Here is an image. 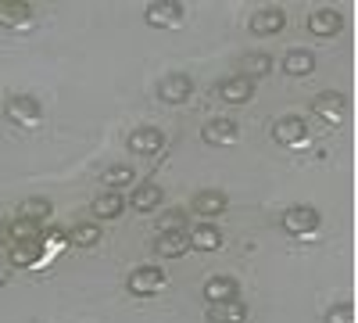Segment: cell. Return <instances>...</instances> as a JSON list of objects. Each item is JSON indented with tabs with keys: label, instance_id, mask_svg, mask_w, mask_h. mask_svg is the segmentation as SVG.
Returning <instances> with one entry per match:
<instances>
[{
	"label": "cell",
	"instance_id": "cell-5",
	"mask_svg": "<svg viewBox=\"0 0 358 323\" xmlns=\"http://www.w3.org/2000/svg\"><path fill=\"white\" fill-rule=\"evenodd\" d=\"M194 94V79L187 72H169L158 79V101L162 104H187Z\"/></svg>",
	"mask_w": 358,
	"mask_h": 323
},
{
	"label": "cell",
	"instance_id": "cell-1",
	"mask_svg": "<svg viewBox=\"0 0 358 323\" xmlns=\"http://www.w3.org/2000/svg\"><path fill=\"white\" fill-rule=\"evenodd\" d=\"M280 226H283V233H290V238H312V233H319V226H322V216H319V209H312V205H290V209L280 216Z\"/></svg>",
	"mask_w": 358,
	"mask_h": 323
},
{
	"label": "cell",
	"instance_id": "cell-22",
	"mask_svg": "<svg viewBox=\"0 0 358 323\" xmlns=\"http://www.w3.org/2000/svg\"><path fill=\"white\" fill-rule=\"evenodd\" d=\"M244 319H248V305L241 298L208 305V323H244Z\"/></svg>",
	"mask_w": 358,
	"mask_h": 323
},
{
	"label": "cell",
	"instance_id": "cell-26",
	"mask_svg": "<svg viewBox=\"0 0 358 323\" xmlns=\"http://www.w3.org/2000/svg\"><path fill=\"white\" fill-rule=\"evenodd\" d=\"M101 241V226L97 223H76L69 230V245L72 248H94Z\"/></svg>",
	"mask_w": 358,
	"mask_h": 323
},
{
	"label": "cell",
	"instance_id": "cell-24",
	"mask_svg": "<svg viewBox=\"0 0 358 323\" xmlns=\"http://www.w3.org/2000/svg\"><path fill=\"white\" fill-rule=\"evenodd\" d=\"M155 252L162 259H179V255H187L190 245H187V230L183 233H155Z\"/></svg>",
	"mask_w": 358,
	"mask_h": 323
},
{
	"label": "cell",
	"instance_id": "cell-6",
	"mask_svg": "<svg viewBox=\"0 0 358 323\" xmlns=\"http://www.w3.org/2000/svg\"><path fill=\"white\" fill-rule=\"evenodd\" d=\"M143 18H147V25H155V29H176L179 22L187 18V8L179 4V0H155V4L143 8Z\"/></svg>",
	"mask_w": 358,
	"mask_h": 323
},
{
	"label": "cell",
	"instance_id": "cell-30",
	"mask_svg": "<svg viewBox=\"0 0 358 323\" xmlns=\"http://www.w3.org/2000/svg\"><path fill=\"white\" fill-rule=\"evenodd\" d=\"M8 241H11V223L0 219V248H8Z\"/></svg>",
	"mask_w": 358,
	"mask_h": 323
},
{
	"label": "cell",
	"instance_id": "cell-19",
	"mask_svg": "<svg viewBox=\"0 0 358 323\" xmlns=\"http://www.w3.org/2000/svg\"><path fill=\"white\" fill-rule=\"evenodd\" d=\"M162 201H165V191L155 180H143L133 191V198H129V205H133L136 212H155V209H162Z\"/></svg>",
	"mask_w": 358,
	"mask_h": 323
},
{
	"label": "cell",
	"instance_id": "cell-2",
	"mask_svg": "<svg viewBox=\"0 0 358 323\" xmlns=\"http://www.w3.org/2000/svg\"><path fill=\"white\" fill-rule=\"evenodd\" d=\"M308 123L301 119V115H280V119L273 123V140L280 144V148H305L308 144Z\"/></svg>",
	"mask_w": 358,
	"mask_h": 323
},
{
	"label": "cell",
	"instance_id": "cell-21",
	"mask_svg": "<svg viewBox=\"0 0 358 323\" xmlns=\"http://www.w3.org/2000/svg\"><path fill=\"white\" fill-rule=\"evenodd\" d=\"M133 180H136V169H133L129 162L108 165V169L101 172V184H104V191H118V194H122V191H126Z\"/></svg>",
	"mask_w": 358,
	"mask_h": 323
},
{
	"label": "cell",
	"instance_id": "cell-7",
	"mask_svg": "<svg viewBox=\"0 0 358 323\" xmlns=\"http://www.w3.org/2000/svg\"><path fill=\"white\" fill-rule=\"evenodd\" d=\"M126 148L136 155V158H151L165 148V133L158 126H136L129 137H126Z\"/></svg>",
	"mask_w": 358,
	"mask_h": 323
},
{
	"label": "cell",
	"instance_id": "cell-27",
	"mask_svg": "<svg viewBox=\"0 0 358 323\" xmlns=\"http://www.w3.org/2000/svg\"><path fill=\"white\" fill-rule=\"evenodd\" d=\"M158 233H183L187 230V209H165L158 219H155Z\"/></svg>",
	"mask_w": 358,
	"mask_h": 323
},
{
	"label": "cell",
	"instance_id": "cell-10",
	"mask_svg": "<svg viewBox=\"0 0 358 323\" xmlns=\"http://www.w3.org/2000/svg\"><path fill=\"white\" fill-rule=\"evenodd\" d=\"M226 209H229V198H226V191H219V187L197 191V194H194V201H190V212H194V216H201L204 223H208V219H215V216H222Z\"/></svg>",
	"mask_w": 358,
	"mask_h": 323
},
{
	"label": "cell",
	"instance_id": "cell-3",
	"mask_svg": "<svg viewBox=\"0 0 358 323\" xmlns=\"http://www.w3.org/2000/svg\"><path fill=\"white\" fill-rule=\"evenodd\" d=\"M165 270L162 266H136L129 277H126V287H129V295H136V298H151V295H158V291L165 287Z\"/></svg>",
	"mask_w": 358,
	"mask_h": 323
},
{
	"label": "cell",
	"instance_id": "cell-14",
	"mask_svg": "<svg viewBox=\"0 0 358 323\" xmlns=\"http://www.w3.org/2000/svg\"><path fill=\"white\" fill-rule=\"evenodd\" d=\"M201 137L208 140V144H215V148H229V144H236L241 140V126H236L233 119H212V123H204V130H201Z\"/></svg>",
	"mask_w": 358,
	"mask_h": 323
},
{
	"label": "cell",
	"instance_id": "cell-18",
	"mask_svg": "<svg viewBox=\"0 0 358 323\" xmlns=\"http://www.w3.org/2000/svg\"><path fill=\"white\" fill-rule=\"evenodd\" d=\"M40 255H43V241H11V248H8V262H11L15 270L36 266Z\"/></svg>",
	"mask_w": 358,
	"mask_h": 323
},
{
	"label": "cell",
	"instance_id": "cell-15",
	"mask_svg": "<svg viewBox=\"0 0 358 323\" xmlns=\"http://www.w3.org/2000/svg\"><path fill=\"white\" fill-rule=\"evenodd\" d=\"M268 72H273V54H268V50H248L241 57V65H236V76H244L251 83L265 79Z\"/></svg>",
	"mask_w": 358,
	"mask_h": 323
},
{
	"label": "cell",
	"instance_id": "cell-11",
	"mask_svg": "<svg viewBox=\"0 0 358 323\" xmlns=\"http://www.w3.org/2000/svg\"><path fill=\"white\" fill-rule=\"evenodd\" d=\"M215 94H219L222 104H248L255 97V83L244 79V76H226V79H219Z\"/></svg>",
	"mask_w": 358,
	"mask_h": 323
},
{
	"label": "cell",
	"instance_id": "cell-20",
	"mask_svg": "<svg viewBox=\"0 0 358 323\" xmlns=\"http://www.w3.org/2000/svg\"><path fill=\"white\" fill-rule=\"evenodd\" d=\"M283 72H287V76H294V79L312 76V72H315V54H312V50H305V47L287 50V57H283Z\"/></svg>",
	"mask_w": 358,
	"mask_h": 323
},
{
	"label": "cell",
	"instance_id": "cell-17",
	"mask_svg": "<svg viewBox=\"0 0 358 323\" xmlns=\"http://www.w3.org/2000/svg\"><path fill=\"white\" fill-rule=\"evenodd\" d=\"M33 18H36V11H33V4H25V0H8V4H0V25L4 29H25Z\"/></svg>",
	"mask_w": 358,
	"mask_h": 323
},
{
	"label": "cell",
	"instance_id": "cell-25",
	"mask_svg": "<svg viewBox=\"0 0 358 323\" xmlns=\"http://www.w3.org/2000/svg\"><path fill=\"white\" fill-rule=\"evenodd\" d=\"M50 212H54V205H50V198H25L22 205H18V219H29V223H47L50 219Z\"/></svg>",
	"mask_w": 358,
	"mask_h": 323
},
{
	"label": "cell",
	"instance_id": "cell-8",
	"mask_svg": "<svg viewBox=\"0 0 358 323\" xmlns=\"http://www.w3.org/2000/svg\"><path fill=\"white\" fill-rule=\"evenodd\" d=\"M248 29L255 36H280L283 29H287V11L283 8H276V4H268V8H258L255 15H251V22H248Z\"/></svg>",
	"mask_w": 358,
	"mask_h": 323
},
{
	"label": "cell",
	"instance_id": "cell-13",
	"mask_svg": "<svg viewBox=\"0 0 358 323\" xmlns=\"http://www.w3.org/2000/svg\"><path fill=\"white\" fill-rule=\"evenodd\" d=\"M233 298H241V284H236V277H208L204 284V302L208 305H219V302H233Z\"/></svg>",
	"mask_w": 358,
	"mask_h": 323
},
{
	"label": "cell",
	"instance_id": "cell-16",
	"mask_svg": "<svg viewBox=\"0 0 358 323\" xmlns=\"http://www.w3.org/2000/svg\"><path fill=\"white\" fill-rule=\"evenodd\" d=\"M187 245H190L194 252H219V248H222V230H219L215 223H197V226H190V233H187Z\"/></svg>",
	"mask_w": 358,
	"mask_h": 323
},
{
	"label": "cell",
	"instance_id": "cell-4",
	"mask_svg": "<svg viewBox=\"0 0 358 323\" xmlns=\"http://www.w3.org/2000/svg\"><path fill=\"white\" fill-rule=\"evenodd\" d=\"M4 111H8V119H11L15 126H40V119H43V104H40L33 94H15V97H8Z\"/></svg>",
	"mask_w": 358,
	"mask_h": 323
},
{
	"label": "cell",
	"instance_id": "cell-12",
	"mask_svg": "<svg viewBox=\"0 0 358 323\" xmlns=\"http://www.w3.org/2000/svg\"><path fill=\"white\" fill-rule=\"evenodd\" d=\"M344 29V15L337 11V8H315L312 15H308V33L312 36H322V40H330V36H337Z\"/></svg>",
	"mask_w": 358,
	"mask_h": 323
},
{
	"label": "cell",
	"instance_id": "cell-28",
	"mask_svg": "<svg viewBox=\"0 0 358 323\" xmlns=\"http://www.w3.org/2000/svg\"><path fill=\"white\" fill-rule=\"evenodd\" d=\"M11 241H43V226L29 219H11Z\"/></svg>",
	"mask_w": 358,
	"mask_h": 323
},
{
	"label": "cell",
	"instance_id": "cell-29",
	"mask_svg": "<svg viewBox=\"0 0 358 323\" xmlns=\"http://www.w3.org/2000/svg\"><path fill=\"white\" fill-rule=\"evenodd\" d=\"M322 323H355V305L351 302L330 305V309H326V316H322Z\"/></svg>",
	"mask_w": 358,
	"mask_h": 323
},
{
	"label": "cell",
	"instance_id": "cell-23",
	"mask_svg": "<svg viewBox=\"0 0 358 323\" xmlns=\"http://www.w3.org/2000/svg\"><path fill=\"white\" fill-rule=\"evenodd\" d=\"M126 212V198L118 191H104L94 198V219H118Z\"/></svg>",
	"mask_w": 358,
	"mask_h": 323
},
{
	"label": "cell",
	"instance_id": "cell-9",
	"mask_svg": "<svg viewBox=\"0 0 358 323\" xmlns=\"http://www.w3.org/2000/svg\"><path fill=\"white\" fill-rule=\"evenodd\" d=\"M312 111L319 115L322 123H344L348 119V97L341 94V90H322V94H315L312 97Z\"/></svg>",
	"mask_w": 358,
	"mask_h": 323
}]
</instances>
